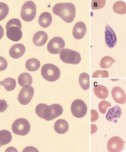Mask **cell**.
<instances>
[{
  "label": "cell",
  "instance_id": "cell-1",
  "mask_svg": "<svg viewBox=\"0 0 126 152\" xmlns=\"http://www.w3.org/2000/svg\"><path fill=\"white\" fill-rule=\"evenodd\" d=\"M35 112L40 118L50 121L61 115L63 112V109L58 104L48 106L44 103H40L35 108Z\"/></svg>",
  "mask_w": 126,
  "mask_h": 152
},
{
  "label": "cell",
  "instance_id": "cell-2",
  "mask_svg": "<svg viewBox=\"0 0 126 152\" xmlns=\"http://www.w3.org/2000/svg\"><path fill=\"white\" fill-rule=\"evenodd\" d=\"M53 11L55 15L68 23H72L76 15L75 7L71 3L57 4L53 7Z\"/></svg>",
  "mask_w": 126,
  "mask_h": 152
},
{
  "label": "cell",
  "instance_id": "cell-3",
  "mask_svg": "<svg viewBox=\"0 0 126 152\" xmlns=\"http://www.w3.org/2000/svg\"><path fill=\"white\" fill-rule=\"evenodd\" d=\"M41 73L44 79L49 82H55L60 77L59 68L53 64H44L41 68Z\"/></svg>",
  "mask_w": 126,
  "mask_h": 152
},
{
  "label": "cell",
  "instance_id": "cell-4",
  "mask_svg": "<svg viewBox=\"0 0 126 152\" xmlns=\"http://www.w3.org/2000/svg\"><path fill=\"white\" fill-rule=\"evenodd\" d=\"M37 13V7L35 4L31 1H29L22 7L20 16L22 19L25 22H31L35 18Z\"/></svg>",
  "mask_w": 126,
  "mask_h": 152
},
{
  "label": "cell",
  "instance_id": "cell-5",
  "mask_svg": "<svg viewBox=\"0 0 126 152\" xmlns=\"http://www.w3.org/2000/svg\"><path fill=\"white\" fill-rule=\"evenodd\" d=\"M61 60L66 64H77L81 62V56L76 51L69 49H63L60 52Z\"/></svg>",
  "mask_w": 126,
  "mask_h": 152
},
{
  "label": "cell",
  "instance_id": "cell-6",
  "mask_svg": "<svg viewBox=\"0 0 126 152\" xmlns=\"http://www.w3.org/2000/svg\"><path fill=\"white\" fill-rule=\"evenodd\" d=\"M31 126L28 121L25 118H19L14 121L12 125V130L15 134L25 136L30 131Z\"/></svg>",
  "mask_w": 126,
  "mask_h": 152
},
{
  "label": "cell",
  "instance_id": "cell-7",
  "mask_svg": "<svg viewBox=\"0 0 126 152\" xmlns=\"http://www.w3.org/2000/svg\"><path fill=\"white\" fill-rule=\"evenodd\" d=\"M71 111L72 115L77 118H83L87 111L86 104L81 99H76L71 104Z\"/></svg>",
  "mask_w": 126,
  "mask_h": 152
},
{
  "label": "cell",
  "instance_id": "cell-8",
  "mask_svg": "<svg viewBox=\"0 0 126 152\" xmlns=\"http://www.w3.org/2000/svg\"><path fill=\"white\" fill-rule=\"evenodd\" d=\"M65 46V42L63 39L59 37H54L48 44V51L53 54H57L64 49Z\"/></svg>",
  "mask_w": 126,
  "mask_h": 152
},
{
  "label": "cell",
  "instance_id": "cell-9",
  "mask_svg": "<svg viewBox=\"0 0 126 152\" xmlns=\"http://www.w3.org/2000/svg\"><path fill=\"white\" fill-rule=\"evenodd\" d=\"M34 94V89L30 86H25L20 91L18 99L22 105H27L31 101Z\"/></svg>",
  "mask_w": 126,
  "mask_h": 152
},
{
  "label": "cell",
  "instance_id": "cell-10",
  "mask_svg": "<svg viewBox=\"0 0 126 152\" xmlns=\"http://www.w3.org/2000/svg\"><path fill=\"white\" fill-rule=\"evenodd\" d=\"M124 147L123 140L117 136L110 139L107 144L108 151L110 152H121Z\"/></svg>",
  "mask_w": 126,
  "mask_h": 152
},
{
  "label": "cell",
  "instance_id": "cell-11",
  "mask_svg": "<svg viewBox=\"0 0 126 152\" xmlns=\"http://www.w3.org/2000/svg\"><path fill=\"white\" fill-rule=\"evenodd\" d=\"M105 39L107 46L112 48L115 46L117 42V37L115 32L109 25H106L105 30Z\"/></svg>",
  "mask_w": 126,
  "mask_h": 152
},
{
  "label": "cell",
  "instance_id": "cell-12",
  "mask_svg": "<svg viewBox=\"0 0 126 152\" xmlns=\"http://www.w3.org/2000/svg\"><path fill=\"white\" fill-rule=\"evenodd\" d=\"M6 36L9 39L13 42L20 40L22 36V32L19 27L17 26H10L6 27Z\"/></svg>",
  "mask_w": 126,
  "mask_h": 152
},
{
  "label": "cell",
  "instance_id": "cell-13",
  "mask_svg": "<svg viewBox=\"0 0 126 152\" xmlns=\"http://www.w3.org/2000/svg\"><path fill=\"white\" fill-rule=\"evenodd\" d=\"M112 95L114 101L117 103L120 104H123L126 103V94L121 87L117 86L113 88L112 90Z\"/></svg>",
  "mask_w": 126,
  "mask_h": 152
},
{
  "label": "cell",
  "instance_id": "cell-14",
  "mask_svg": "<svg viewBox=\"0 0 126 152\" xmlns=\"http://www.w3.org/2000/svg\"><path fill=\"white\" fill-rule=\"evenodd\" d=\"M86 31V27L84 23L79 22L75 25L73 29V36L75 39H81L84 37Z\"/></svg>",
  "mask_w": 126,
  "mask_h": 152
},
{
  "label": "cell",
  "instance_id": "cell-15",
  "mask_svg": "<svg viewBox=\"0 0 126 152\" xmlns=\"http://www.w3.org/2000/svg\"><path fill=\"white\" fill-rule=\"evenodd\" d=\"M25 52V47L21 44H16L10 49L9 55L12 58H19L23 56Z\"/></svg>",
  "mask_w": 126,
  "mask_h": 152
},
{
  "label": "cell",
  "instance_id": "cell-16",
  "mask_svg": "<svg viewBox=\"0 0 126 152\" xmlns=\"http://www.w3.org/2000/svg\"><path fill=\"white\" fill-rule=\"evenodd\" d=\"M48 37L46 33L43 31L37 32L34 35L33 41L34 45L37 46H42L47 42Z\"/></svg>",
  "mask_w": 126,
  "mask_h": 152
},
{
  "label": "cell",
  "instance_id": "cell-17",
  "mask_svg": "<svg viewBox=\"0 0 126 152\" xmlns=\"http://www.w3.org/2000/svg\"><path fill=\"white\" fill-rule=\"evenodd\" d=\"M69 128V124L66 120L60 119L54 124V129L56 133L64 134L67 132Z\"/></svg>",
  "mask_w": 126,
  "mask_h": 152
},
{
  "label": "cell",
  "instance_id": "cell-18",
  "mask_svg": "<svg viewBox=\"0 0 126 152\" xmlns=\"http://www.w3.org/2000/svg\"><path fill=\"white\" fill-rule=\"evenodd\" d=\"M122 114V110L118 105L114 106L109 109L106 115L107 121H113L114 118H119Z\"/></svg>",
  "mask_w": 126,
  "mask_h": 152
},
{
  "label": "cell",
  "instance_id": "cell-19",
  "mask_svg": "<svg viewBox=\"0 0 126 152\" xmlns=\"http://www.w3.org/2000/svg\"><path fill=\"white\" fill-rule=\"evenodd\" d=\"M38 23L40 26L43 28H47L50 26L52 23L51 14L47 12L42 13L39 17Z\"/></svg>",
  "mask_w": 126,
  "mask_h": 152
},
{
  "label": "cell",
  "instance_id": "cell-20",
  "mask_svg": "<svg viewBox=\"0 0 126 152\" xmlns=\"http://www.w3.org/2000/svg\"><path fill=\"white\" fill-rule=\"evenodd\" d=\"M94 94L100 99H104L108 96V90L104 86L97 85L94 88Z\"/></svg>",
  "mask_w": 126,
  "mask_h": 152
},
{
  "label": "cell",
  "instance_id": "cell-21",
  "mask_svg": "<svg viewBox=\"0 0 126 152\" xmlns=\"http://www.w3.org/2000/svg\"><path fill=\"white\" fill-rule=\"evenodd\" d=\"M12 139L11 133L6 130L0 131V147L8 144Z\"/></svg>",
  "mask_w": 126,
  "mask_h": 152
},
{
  "label": "cell",
  "instance_id": "cell-22",
  "mask_svg": "<svg viewBox=\"0 0 126 152\" xmlns=\"http://www.w3.org/2000/svg\"><path fill=\"white\" fill-rule=\"evenodd\" d=\"M18 82L19 86L22 87L25 86H30L33 82V78L30 74L23 73L19 77Z\"/></svg>",
  "mask_w": 126,
  "mask_h": 152
},
{
  "label": "cell",
  "instance_id": "cell-23",
  "mask_svg": "<svg viewBox=\"0 0 126 152\" xmlns=\"http://www.w3.org/2000/svg\"><path fill=\"white\" fill-rule=\"evenodd\" d=\"M25 66L28 70L34 72L40 68V62L37 58H29L26 62Z\"/></svg>",
  "mask_w": 126,
  "mask_h": 152
},
{
  "label": "cell",
  "instance_id": "cell-24",
  "mask_svg": "<svg viewBox=\"0 0 126 152\" xmlns=\"http://www.w3.org/2000/svg\"><path fill=\"white\" fill-rule=\"evenodd\" d=\"M0 86H3L7 91H11L16 88V82L12 77H7L3 81H0Z\"/></svg>",
  "mask_w": 126,
  "mask_h": 152
},
{
  "label": "cell",
  "instance_id": "cell-25",
  "mask_svg": "<svg viewBox=\"0 0 126 152\" xmlns=\"http://www.w3.org/2000/svg\"><path fill=\"white\" fill-rule=\"evenodd\" d=\"M79 84L84 90H87L90 87V77L88 74L83 73L79 76Z\"/></svg>",
  "mask_w": 126,
  "mask_h": 152
},
{
  "label": "cell",
  "instance_id": "cell-26",
  "mask_svg": "<svg viewBox=\"0 0 126 152\" xmlns=\"http://www.w3.org/2000/svg\"><path fill=\"white\" fill-rule=\"evenodd\" d=\"M113 10L117 14H125L126 13V4L123 1H117L114 4Z\"/></svg>",
  "mask_w": 126,
  "mask_h": 152
},
{
  "label": "cell",
  "instance_id": "cell-27",
  "mask_svg": "<svg viewBox=\"0 0 126 152\" xmlns=\"http://www.w3.org/2000/svg\"><path fill=\"white\" fill-rule=\"evenodd\" d=\"M115 60L110 56H105L102 58L100 61V66L101 68H108L111 66L115 62Z\"/></svg>",
  "mask_w": 126,
  "mask_h": 152
},
{
  "label": "cell",
  "instance_id": "cell-28",
  "mask_svg": "<svg viewBox=\"0 0 126 152\" xmlns=\"http://www.w3.org/2000/svg\"><path fill=\"white\" fill-rule=\"evenodd\" d=\"M9 7L6 3L0 2V21L3 20L8 15Z\"/></svg>",
  "mask_w": 126,
  "mask_h": 152
},
{
  "label": "cell",
  "instance_id": "cell-29",
  "mask_svg": "<svg viewBox=\"0 0 126 152\" xmlns=\"http://www.w3.org/2000/svg\"><path fill=\"white\" fill-rule=\"evenodd\" d=\"M111 106V104L107 101H102L99 104V112L102 114H105L106 113L107 108Z\"/></svg>",
  "mask_w": 126,
  "mask_h": 152
},
{
  "label": "cell",
  "instance_id": "cell-30",
  "mask_svg": "<svg viewBox=\"0 0 126 152\" xmlns=\"http://www.w3.org/2000/svg\"><path fill=\"white\" fill-rule=\"evenodd\" d=\"M105 3H106V1L104 0H103V1H92L91 7L93 10H99V9L103 8V7H104Z\"/></svg>",
  "mask_w": 126,
  "mask_h": 152
},
{
  "label": "cell",
  "instance_id": "cell-31",
  "mask_svg": "<svg viewBox=\"0 0 126 152\" xmlns=\"http://www.w3.org/2000/svg\"><path fill=\"white\" fill-rule=\"evenodd\" d=\"M92 77L94 78L96 77H109V73L106 70H98L94 73Z\"/></svg>",
  "mask_w": 126,
  "mask_h": 152
},
{
  "label": "cell",
  "instance_id": "cell-32",
  "mask_svg": "<svg viewBox=\"0 0 126 152\" xmlns=\"http://www.w3.org/2000/svg\"><path fill=\"white\" fill-rule=\"evenodd\" d=\"M10 26H17L22 28V23L20 20L18 19H12L9 20L6 25V27H8Z\"/></svg>",
  "mask_w": 126,
  "mask_h": 152
},
{
  "label": "cell",
  "instance_id": "cell-33",
  "mask_svg": "<svg viewBox=\"0 0 126 152\" xmlns=\"http://www.w3.org/2000/svg\"><path fill=\"white\" fill-rule=\"evenodd\" d=\"M7 65L8 64L6 60L4 58L0 56V71L6 70L7 67Z\"/></svg>",
  "mask_w": 126,
  "mask_h": 152
},
{
  "label": "cell",
  "instance_id": "cell-34",
  "mask_svg": "<svg viewBox=\"0 0 126 152\" xmlns=\"http://www.w3.org/2000/svg\"><path fill=\"white\" fill-rule=\"evenodd\" d=\"M6 101L4 99H0V112H4L8 107Z\"/></svg>",
  "mask_w": 126,
  "mask_h": 152
},
{
  "label": "cell",
  "instance_id": "cell-35",
  "mask_svg": "<svg viewBox=\"0 0 126 152\" xmlns=\"http://www.w3.org/2000/svg\"><path fill=\"white\" fill-rule=\"evenodd\" d=\"M99 118V114L98 112L95 110H91V122H95L98 120Z\"/></svg>",
  "mask_w": 126,
  "mask_h": 152
},
{
  "label": "cell",
  "instance_id": "cell-36",
  "mask_svg": "<svg viewBox=\"0 0 126 152\" xmlns=\"http://www.w3.org/2000/svg\"><path fill=\"white\" fill-rule=\"evenodd\" d=\"M4 34V30L3 27L0 25V39H1V38H3Z\"/></svg>",
  "mask_w": 126,
  "mask_h": 152
}]
</instances>
